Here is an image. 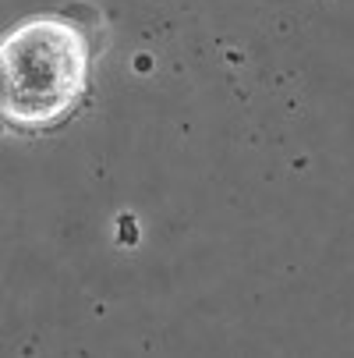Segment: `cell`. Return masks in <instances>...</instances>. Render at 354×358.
I'll use <instances>...</instances> for the list:
<instances>
[{"instance_id":"obj_1","label":"cell","mask_w":354,"mask_h":358,"mask_svg":"<svg viewBox=\"0 0 354 358\" xmlns=\"http://www.w3.org/2000/svg\"><path fill=\"white\" fill-rule=\"evenodd\" d=\"M89 61L85 32L57 15L0 32V128H57L85 92Z\"/></svg>"}]
</instances>
